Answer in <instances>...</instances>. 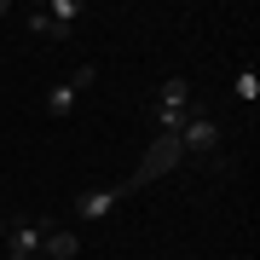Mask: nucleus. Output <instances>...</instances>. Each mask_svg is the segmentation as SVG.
<instances>
[{
    "instance_id": "nucleus-5",
    "label": "nucleus",
    "mask_w": 260,
    "mask_h": 260,
    "mask_svg": "<svg viewBox=\"0 0 260 260\" xmlns=\"http://www.w3.org/2000/svg\"><path fill=\"white\" fill-rule=\"evenodd\" d=\"M41 254H47V260H75V254H81V237L64 232V225H47V237H41Z\"/></svg>"
},
{
    "instance_id": "nucleus-6",
    "label": "nucleus",
    "mask_w": 260,
    "mask_h": 260,
    "mask_svg": "<svg viewBox=\"0 0 260 260\" xmlns=\"http://www.w3.org/2000/svg\"><path fill=\"white\" fill-rule=\"evenodd\" d=\"M41 237H47V220H29V225H12L6 232L12 254H41Z\"/></svg>"
},
{
    "instance_id": "nucleus-10",
    "label": "nucleus",
    "mask_w": 260,
    "mask_h": 260,
    "mask_svg": "<svg viewBox=\"0 0 260 260\" xmlns=\"http://www.w3.org/2000/svg\"><path fill=\"white\" fill-rule=\"evenodd\" d=\"M93 81H99V70H93V64H75L64 87H70V93H87V87H93Z\"/></svg>"
},
{
    "instance_id": "nucleus-4",
    "label": "nucleus",
    "mask_w": 260,
    "mask_h": 260,
    "mask_svg": "<svg viewBox=\"0 0 260 260\" xmlns=\"http://www.w3.org/2000/svg\"><path fill=\"white\" fill-rule=\"evenodd\" d=\"M121 197H127L121 185H93V191H81L70 203V214H75V220H110V208L121 203Z\"/></svg>"
},
{
    "instance_id": "nucleus-2",
    "label": "nucleus",
    "mask_w": 260,
    "mask_h": 260,
    "mask_svg": "<svg viewBox=\"0 0 260 260\" xmlns=\"http://www.w3.org/2000/svg\"><path fill=\"white\" fill-rule=\"evenodd\" d=\"M185 162V145H179V133H156V145L145 150V162L133 168V179L121 191H139V185H150V179H162V174H174V168Z\"/></svg>"
},
{
    "instance_id": "nucleus-8",
    "label": "nucleus",
    "mask_w": 260,
    "mask_h": 260,
    "mask_svg": "<svg viewBox=\"0 0 260 260\" xmlns=\"http://www.w3.org/2000/svg\"><path fill=\"white\" fill-rule=\"evenodd\" d=\"M70 110H75V93H70L64 81H52L47 87V116H70Z\"/></svg>"
},
{
    "instance_id": "nucleus-11",
    "label": "nucleus",
    "mask_w": 260,
    "mask_h": 260,
    "mask_svg": "<svg viewBox=\"0 0 260 260\" xmlns=\"http://www.w3.org/2000/svg\"><path fill=\"white\" fill-rule=\"evenodd\" d=\"M47 18H58V23H75V18H81V0H52V6H47Z\"/></svg>"
},
{
    "instance_id": "nucleus-3",
    "label": "nucleus",
    "mask_w": 260,
    "mask_h": 260,
    "mask_svg": "<svg viewBox=\"0 0 260 260\" xmlns=\"http://www.w3.org/2000/svg\"><path fill=\"white\" fill-rule=\"evenodd\" d=\"M179 145H185V156H191V150H197V156H214V150H220V121L197 110L185 127H179Z\"/></svg>"
},
{
    "instance_id": "nucleus-12",
    "label": "nucleus",
    "mask_w": 260,
    "mask_h": 260,
    "mask_svg": "<svg viewBox=\"0 0 260 260\" xmlns=\"http://www.w3.org/2000/svg\"><path fill=\"white\" fill-rule=\"evenodd\" d=\"M6 12H12V0H0V18H6Z\"/></svg>"
},
{
    "instance_id": "nucleus-7",
    "label": "nucleus",
    "mask_w": 260,
    "mask_h": 260,
    "mask_svg": "<svg viewBox=\"0 0 260 260\" xmlns=\"http://www.w3.org/2000/svg\"><path fill=\"white\" fill-rule=\"evenodd\" d=\"M23 29H35V35H52V41H64V35H70V23H58V18H47V6L23 12Z\"/></svg>"
},
{
    "instance_id": "nucleus-13",
    "label": "nucleus",
    "mask_w": 260,
    "mask_h": 260,
    "mask_svg": "<svg viewBox=\"0 0 260 260\" xmlns=\"http://www.w3.org/2000/svg\"><path fill=\"white\" fill-rule=\"evenodd\" d=\"M12 260H35V254H12Z\"/></svg>"
},
{
    "instance_id": "nucleus-14",
    "label": "nucleus",
    "mask_w": 260,
    "mask_h": 260,
    "mask_svg": "<svg viewBox=\"0 0 260 260\" xmlns=\"http://www.w3.org/2000/svg\"><path fill=\"white\" fill-rule=\"evenodd\" d=\"M0 237H6V225H0Z\"/></svg>"
},
{
    "instance_id": "nucleus-9",
    "label": "nucleus",
    "mask_w": 260,
    "mask_h": 260,
    "mask_svg": "<svg viewBox=\"0 0 260 260\" xmlns=\"http://www.w3.org/2000/svg\"><path fill=\"white\" fill-rule=\"evenodd\" d=\"M232 93H237L243 104H260V70H243L237 81H232Z\"/></svg>"
},
{
    "instance_id": "nucleus-1",
    "label": "nucleus",
    "mask_w": 260,
    "mask_h": 260,
    "mask_svg": "<svg viewBox=\"0 0 260 260\" xmlns=\"http://www.w3.org/2000/svg\"><path fill=\"white\" fill-rule=\"evenodd\" d=\"M191 116H197V104H191V81H185V75H168L162 93H156V110H150L156 133H179Z\"/></svg>"
}]
</instances>
